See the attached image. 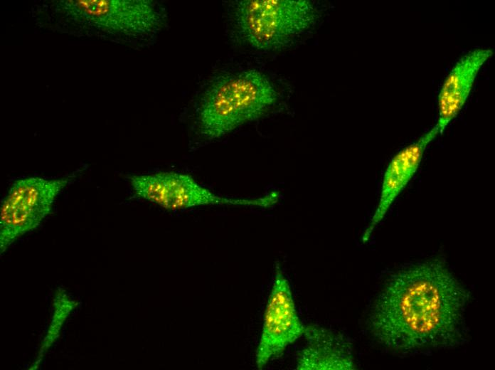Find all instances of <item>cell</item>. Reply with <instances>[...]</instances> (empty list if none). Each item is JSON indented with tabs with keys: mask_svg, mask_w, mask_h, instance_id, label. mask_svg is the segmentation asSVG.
<instances>
[{
	"mask_svg": "<svg viewBox=\"0 0 495 370\" xmlns=\"http://www.w3.org/2000/svg\"><path fill=\"white\" fill-rule=\"evenodd\" d=\"M135 194L168 210H181L201 206L235 205L269 208L279 200L272 191L255 199L223 197L199 184L192 176L176 171H161L129 177Z\"/></svg>",
	"mask_w": 495,
	"mask_h": 370,
	"instance_id": "obj_6",
	"label": "cell"
},
{
	"mask_svg": "<svg viewBox=\"0 0 495 370\" xmlns=\"http://www.w3.org/2000/svg\"><path fill=\"white\" fill-rule=\"evenodd\" d=\"M304 328L289 281L280 264L276 263L255 354L257 368L262 369L269 361L280 356L288 346L303 336Z\"/></svg>",
	"mask_w": 495,
	"mask_h": 370,
	"instance_id": "obj_7",
	"label": "cell"
},
{
	"mask_svg": "<svg viewBox=\"0 0 495 370\" xmlns=\"http://www.w3.org/2000/svg\"><path fill=\"white\" fill-rule=\"evenodd\" d=\"M470 292L435 258L391 274L368 317L374 339L400 355L453 349L468 339Z\"/></svg>",
	"mask_w": 495,
	"mask_h": 370,
	"instance_id": "obj_1",
	"label": "cell"
},
{
	"mask_svg": "<svg viewBox=\"0 0 495 370\" xmlns=\"http://www.w3.org/2000/svg\"><path fill=\"white\" fill-rule=\"evenodd\" d=\"M306 342L296 361L298 370H353L356 369L351 342L343 333L321 326H305Z\"/></svg>",
	"mask_w": 495,
	"mask_h": 370,
	"instance_id": "obj_9",
	"label": "cell"
},
{
	"mask_svg": "<svg viewBox=\"0 0 495 370\" xmlns=\"http://www.w3.org/2000/svg\"><path fill=\"white\" fill-rule=\"evenodd\" d=\"M279 94L270 79L256 69L220 75L201 100L198 121L208 139L219 138L264 115Z\"/></svg>",
	"mask_w": 495,
	"mask_h": 370,
	"instance_id": "obj_2",
	"label": "cell"
},
{
	"mask_svg": "<svg viewBox=\"0 0 495 370\" xmlns=\"http://www.w3.org/2000/svg\"><path fill=\"white\" fill-rule=\"evenodd\" d=\"M71 179V176L55 179L31 176L14 181L1 204V253L40 225Z\"/></svg>",
	"mask_w": 495,
	"mask_h": 370,
	"instance_id": "obj_5",
	"label": "cell"
},
{
	"mask_svg": "<svg viewBox=\"0 0 495 370\" xmlns=\"http://www.w3.org/2000/svg\"><path fill=\"white\" fill-rule=\"evenodd\" d=\"M493 54L490 48L470 51L456 62L446 76L437 98L438 119L435 125L440 134L462 109L479 70Z\"/></svg>",
	"mask_w": 495,
	"mask_h": 370,
	"instance_id": "obj_10",
	"label": "cell"
},
{
	"mask_svg": "<svg viewBox=\"0 0 495 370\" xmlns=\"http://www.w3.org/2000/svg\"><path fill=\"white\" fill-rule=\"evenodd\" d=\"M441 134L435 125L413 142L398 152L388 163L383 178L376 211L362 236L367 242L375 228L385 217L394 201L417 171L428 145Z\"/></svg>",
	"mask_w": 495,
	"mask_h": 370,
	"instance_id": "obj_8",
	"label": "cell"
},
{
	"mask_svg": "<svg viewBox=\"0 0 495 370\" xmlns=\"http://www.w3.org/2000/svg\"><path fill=\"white\" fill-rule=\"evenodd\" d=\"M77 306V303L70 300L64 291L58 290L54 299V314L51 321L46 337L39 351L38 360L50 348L52 344L58 337L59 331L63 323L68 317L70 312Z\"/></svg>",
	"mask_w": 495,
	"mask_h": 370,
	"instance_id": "obj_11",
	"label": "cell"
},
{
	"mask_svg": "<svg viewBox=\"0 0 495 370\" xmlns=\"http://www.w3.org/2000/svg\"><path fill=\"white\" fill-rule=\"evenodd\" d=\"M233 17L245 43L270 51L289 45L309 31L317 20L318 11L307 0H243L235 3Z\"/></svg>",
	"mask_w": 495,
	"mask_h": 370,
	"instance_id": "obj_3",
	"label": "cell"
},
{
	"mask_svg": "<svg viewBox=\"0 0 495 370\" xmlns=\"http://www.w3.org/2000/svg\"><path fill=\"white\" fill-rule=\"evenodd\" d=\"M54 5L66 19L114 35L149 36L158 31L164 21L161 9L149 0H66Z\"/></svg>",
	"mask_w": 495,
	"mask_h": 370,
	"instance_id": "obj_4",
	"label": "cell"
}]
</instances>
